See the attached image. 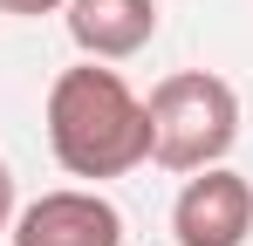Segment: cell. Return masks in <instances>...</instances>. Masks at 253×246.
Wrapping results in <instances>:
<instances>
[{
    "mask_svg": "<svg viewBox=\"0 0 253 246\" xmlns=\"http://www.w3.org/2000/svg\"><path fill=\"white\" fill-rule=\"evenodd\" d=\"M48 151L69 178L103 185V178H124L137 164H151V117H144V96L130 89L110 62H76L48 82Z\"/></svg>",
    "mask_w": 253,
    "mask_h": 246,
    "instance_id": "obj_1",
    "label": "cell"
},
{
    "mask_svg": "<svg viewBox=\"0 0 253 246\" xmlns=\"http://www.w3.org/2000/svg\"><path fill=\"white\" fill-rule=\"evenodd\" d=\"M151 117V164L165 171H212L240 144V89L212 69H178L144 96Z\"/></svg>",
    "mask_w": 253,
    "mask_h": 246,
    "instance_id": "obj_2",
    "label": "cell"
},
{
    "mask_svg": "<svg viewBox=\"0 0 253 246\" xmlns=\"http://www.w3.org/2000/svg\"><path fill=\"white\" fill-rule=\"evenodd\" d=\"M171 233H178V246H247L253 240V185L233 164L192 171L171 199Z\"/></svg>",
    "mask_w": 253,
    "mask_h": 246,
    "instance_id": "obj_3",
    "label": "cell"
},
{
    "mask_svg": "<svg viewBox=\"0 0 253 246\" xmlns=\"http://www.w3.org/2000/svg\"><path fill=\"white\" fill-rule=\"evenodd\" d=\"M7 240L14 246H124V212L96 185H62V192H42L35 205H21Z\"/></svg>",
    "mask_w": 253,
    "mask_h": 246,
    "instance_id": "obj_4",
    "label": "cell"
},
{
    "mask_svg": "<svg viewBox=\"0 0 253 246\" xmlns=\"http://www.w3.org/2000/svg\"><path fill=\"white\" fill-rule=\"evenodd\" d=\"M62 21L83 62H130L158 41V0H69Z\"/></svg>",
    "mask_w": 253,
    "mask_h": 246,
    "instance_id": "obj_5",
    "label": "cell"
},
{
    "mask_svg": "<svg viewBox=\"0 0 253 246\" xmlns=\"http://www.w3.org/2000/svg\"><path fill=\"white\" fill-rule=\"evenodd\" d=\"M69 0H0V14H14V21H35V14H62Z\"/></svg>",
    "mask_w": 253,
    "mask_h": 246,
    "instance_id": "obj_6",
    "label": "cell"
},
{
    "mask_svg": "<svg viewBox=\"0 0 253 246\" xmlns=\"http://www.w3.org/2000/svg\"><path fill=\"white\" fill-rule=\"evenodd\" d=\"M7 226H14V171L0 158V240H7Z\"/></svg>",
    "mask_w": 253,
    "mask_h": 246,
    "instance_id": "obj_7",
    "label": "cell"
}]
</instances>
